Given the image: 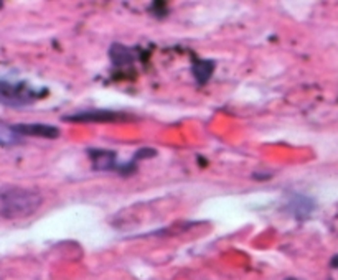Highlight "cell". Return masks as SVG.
Returning a JSON list of instances; mask_svg holds the SVG:
<instances>
[{
    "label": "cell",
    "instance_id": "1",
    "mask_svg": "<svg viewBox=\"0 0 338 280\" xmlns=\"http://www.w3.org/2000/svg\"><path fill=\"white\" fill-rule=\"evenodd\" d=\"M42 205V196L37 191L20 187H3L0 193V214L5 219L28 218Z\"/></svg>",
    "mask_w": 338,
    "mask_h": 280
},
{
    "label": "cell",
    "instance_id": "2",
    "mask_svg": "<svg viewBox=\"0 0 338 280\" xmlns=\"http://www.w3.org/2000/svg\"><path fill=\"white\" fill-rule=\"evenodd\" d=\"M0 97H2V102L8 107H24L42 97V94L33 91L26 83L10 84L7 81H2L0 83Z\"/></svg>",
    "mask_w": 338,
    "mask_h": 280
},
{
    "label": "cell",
    "instance_id": "3",
    "mask_svg": "<svg viewBox=\"0 0 338 280\" xmlns=\"http://www.w3.org/2000/svg\"><path fill=\"white\" fill-rule=\"evenodd\" d=\"M127 119L129 116L114 111H84L73 116L63 117V120H68V122H119Z\"/></svg>",
    "mask_w": 338,
    "mask_h": 280
},
{
    "label": "cell",
    "instance_id": "4",
    "mask_svg": "<svg viewBox=\"0 0 338 280\" xmlns=\"http://www.w3.org/2000/svg\"><path fill=\"white\" fill-rule=\"evenodd\" d=\"M13 130L20 135H30V137H43V139H58L60 130L53 125L47 124H17L12 125Z\"/></svg>",
    "mask_w": 338,
    "mask_h": 280
},
{
    "label": "cell",
    "instance_id": "5",
    "mask_svg": "<svg viewBox=\"0 0 338 280\" xmlns=\"http://www.w3.org/2000/svg\"><path fill=\"white\" fill-rule=\"evenodd\" d=\"M89 159L93 162V168L94 170H102V171H109V170H117V162H116V153L111 150H89Z\"/></svg>",
    "mask_w": 338,
    "mask_h": 280
},
{
    "label": "cell",
    "instance_id": "6",
    "mask_svg": "<svg viewBox=\"0 0 338 280\" xmlns=\"http://www.w3.org/2000/svg\"><path fill=\"white\" fill-rule=\"evenodd\" d=\"M215 71V61L211 60H195L192 66V73L195 76L198 86H205L213 76Z\"/></svg>",
    "mask_w": 338,
    "mask_h": 280
},
{
    "label": "cell",
    "instance_id": "7",
    "mask_svg": "<svg viewBox=\"0 0 338 280\" xmlns=\"http://www.w3.org/2000/svg\"><path fill=\"white\" fill-rule=\"evenodd\" d=\"M314 208H315L314 206V201L310 200V198L297 195V196H294V200L290 201L289 211L295 216V218L305 219V218H309V214L314 211Z\"/></svg>",
    "mask_w": 338,
    "mask_h": 280
},
{
    "label": "cell",
    "instance_id": "8",
    "mask_svg": "<svg viewBox=\"0 0 338 280\" xmlns=\"http://www.w3.org/2000/svg\"><path fill=\"white\" fill-rule=\"evenodd\" d=\"M109 56L116 66H125L134 63L132 49L124 47V45H112V48L109 49Z\"/></svg>",
    "mask_w": 338,
    "mask_h": 280
},
{
    "label": "cell",
    "instance_id": "9",
    "mask_svg": "<svg viewBox=\"0 0 338 280\" xmlns=\"http://www.w3.org/2000/svg\"><path fill=\"white\" fill-rule=\"evenodd\" d=\"M22 139L20 134H17L13 127H8V125L2 124V127H0V142H2L3 147H8V145H15V143H19V140Z\"/></svg>",
    "mask_w": 338,
    "mask_h": 280
},
{
    "label": "cell",
    "instance_id": "10",
    "mask_svg": "<svg viewBox=\"0 0 338 280\" xmlns=\"http://www.w3.org/2000/svg\"><path fill=\"white\" fill-rule=\"evenodd\" d=\"M148 12H150L155 19L160 20V19H165V17L169 15V7H167L165 2H154V3H150V7H148Z\"/></svg>",
    "mask_w": 338,
    "mask_h": 280
},
{
    "label": "cell",
    "instance_id": "11",
    "mask_svg": "<svg viewBox=\"0 0 338 280\" xmlns=\"http://www.w3.org/2000/svg\"><path fill=\"white\" fill-rule=\"evenodd\" d=\"M330 265L333 269H338V256H333V259L330 260Z\"/></svg>",
    "mask_w": 338,
    "mask_h": 280
},
{
    "label": "cell",
    "instance_id": "12",
    "mask_svg": "<svg viewBox=\"0 0 338 280\" xmlns=\"http://www.w3.org/2000/svg\"><path fill=\"white\" fill-rule=\"evenodd\" d=\"M286 280H297V279H286Z\"/></svg>",
    "mask_w": 338,
    "mask_h": 280
}]
</instances>
